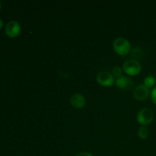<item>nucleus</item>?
I'll use <instances>...</instances> for the list:
<instances>
[{
  "label": "nucleus",
  "mask_w": 156,
  "mask_h": 156,
  "mask_svg": "<svg viewBox=\"0 0 156 156\" xmlns=\"http://www.w3.org/2000/svg\"><path fill=\"white\" fill-rule=\"evenodd\" d=\"M133 85V82L130 79L125 76H121L116 80V85L120 89H128Z\"/></svg>",
  "instance_id": "nucleus-8"
},
{
  "label": "nucleus",
  "mask_w": 156,
  "mask_h": 156,
  "mask_svg": "<svg viewBox=\"0 0 156 156\" xmlns=\"http://www.w3.org/2000/svg\"><path fill=\"white\" fill-rule=\"evenodd\" d=\"M70 103L75 108H82L85 105V99L82 94H75L70 98Z\"/></svg>",
  "instance_id": "nucleus-7"
},
{
  "label": "nucleus",
  "mask_w": 156,
  "mask_h": 156,
  "mask_svg": "<svg viewBox=\"0 0 156 156\" xmlns=\"http://www.w3.org/2000/svg\"><path fill=\"white\" fill-rule=\"evenodd\" d=\"M2 26H3V22H2V20L0 19V30H1V29H2Z\"/></svg>",
  "instance_id": "nucleus-14"
},
{
  "label": "nucleus",
  "mask_w": 156,
  "mask_h": 156,
  "mask_svg": "<svg viewBox=\"0 0 156 156\" xmlns=\"http://www.w3.org/2000/svg\"><path fill=\"white\" fill-rule=\"evenodd\" d=\"M149 129L146 126H142V127L140 128V129L138 131L139 137L143 139V140H145V139L147 138L148 136H149Z\"/></svg>",
  "instance_id": "nucleus-9"
},
{
  "label": "nucleus",
  "mask_w": 156,
  "mask_h": 156,
  "mask_svg": "<svg viewBox=\"0 0 156 156\" xmlns=\"http://www.w3.org/2000/svg\"><path fill=\"white\" fill-rule=\"evenodd\" d=\"M151 97H152V101H153V103L156 105V85L154 87L153 89H152Z\"/></svg>",
  "instance_id": "nucleus-12"
},
{
  "label": "nucleus",
  "mask_w": 156,
  "mask_h": 156,
  "mask_svg": "<svg viewBox=\"0 0 156 156\" xmlns=\"http://www.w3.org/2000/svg\"><path fill=\"white\" fill-rule=\"evenodd\" d=\"M21 31V26L16 21H11L6 24L5 33L9 37H16Z\"/></svg>",
  "instance_id": "nucleus-5"
},
{
  "label": "nucleus",
  "mask_w": 156,
  "mask_h": 156,
  "mask_svg": "<svg viewBox=\"0 0 156 156\" xmlns=\"http://www.w3.org/2000/svg\"><path fill=\"white\" fill-rule=\"evenodd\" d=\"M1 6H2V5H1V2H0V10H1Z\"/></svg>",
  "instance_id": "nucleus-15"
},
{
  "label": "nucleus",
  "mask_w": 156,
  "mask_h": 156,
  "mask_svg": "<svg viewBox=\"0 0 156 156\" xmlns=\"http://www.w3.org/2000/svg\"><path fill=\"white\" fill-rule=\"evenodd\" d=\"M97 81L102 86L110 87L114 83V78L108 72H101L97 76Z\"/></svg>",
  "instance_id": "nucleus-4"
},
{
  "label": "nucleus",
  "mask_w": 156,
  "mask_h": 156,
  "mask_svg": "<svg viewBox=\"0 0 156 156\" xmlns=\"http://www.w3.org/2000/svg\"><path fill=\"white\" fill-rule=\"evenodd\" d=\"M155 84V78L152 76H148L144 79V85H146L147 88H151L153 87Z\"/></svg>",
  "instance_id": "nucleus-10"
},
{
  "label": "nucleus",
  "mask_w": 156,
  "mask_h": 156,
  "mask_svg": "<svg viewBox=\"0 0 156 156\" xmlns=\"http://www.w3.org/2000/svg\"><path fill=\"white\" fill-rule=\"evenodd\" d=\"M114 49L120 56H125L130 50V44L125 38H117L114 42Z\"/></svg>",
  "instance_id": "nucleus-1"
},
{
  "label": "nucleus",
  "mask_w": 156,
  "mask_h": 156,
  "mask_svg": "<svg viewBox=\"0 0 156 156\" xmlns=\"http://www.w3.org/2000/svg\"><path fill=\"white\" fill-rule=\"evenodd\" d=\"M149 95V88L144 85H139L134 91V97L139 101H144L148 98Z\"/></svg>",
  "instance_id": "nucleus-6"
},
{
  "label": "nucleus",
  "mask_w": 156,
  "mask_h": 156,
  "mask_svg": "<svg viewBox=\"0 0 156 156\" xmlns=\"http://www.w3.org/2000/svg\"><path fill=\"white\" fill-rule=\"evenodd\" d=\"M112 73L113 75H114L115 77H117V79H118V78H120L122 76V70L118 66L114 67L112 70Z\"/></svg>",
  "instance_id": "nucleus-11"
},
{
  "label": "nucleus",
  "mask_w": 156,
  "mask_h": 156,
  "mask_svg": "<svg viewBox=\"0 0 156 156\" xmlns=\"http://www.w3.org/2000/svg\"><path fill=\"white\" fill-rule=\"evenodd\" d=\"M123 70L129 76H137L141 72V65L135 59H129L123 64Z\"/></svg>",
  "instance_id": "nucleus-3"
},
{
  "label": "nucleus",
  "mask_w": 156,
  "mask_h": 156,
  "mask_svg": "<svg viewBox=\"0 0 156 156\" xmlns=\"http://www.w3.org/2000/svg\"><path fill=\"white\" fill-rule=\"evenodd\" d=\"M154 117H155V114L152 109L143 108L137 114V120L140 124L146 126V125L150 124L153 121Z\"/></svg>",
  "instance_id": "nucleus-2"
},
{
  "label": "nucleus",
  "mask_w": 156,
  "mask_h": 156,
  "mask_svg": "<svg viewBox=\"0 0 156 156\" xmlns=\"http://www.w3.org/2000/svg\"><path fill=\"white\" fill-rule=\"evenodd\" d=\"M74 156H93L91 154L88 153V152H80L79 154H76V155Z\"/></svg>",
  "instance_id": "nucleus-13"
}]
</instances>
